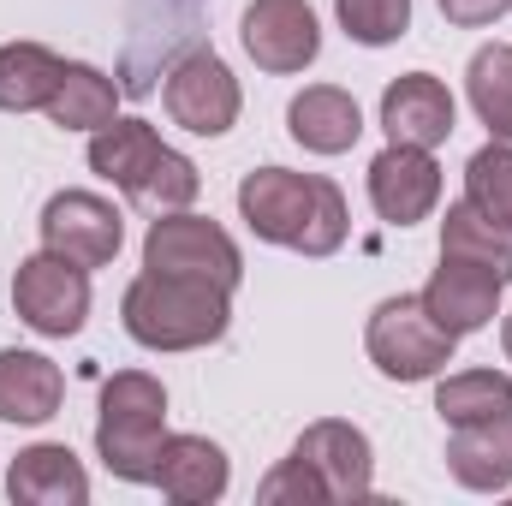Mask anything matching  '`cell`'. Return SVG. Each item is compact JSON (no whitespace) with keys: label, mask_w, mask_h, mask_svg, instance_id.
Here are the masks:
<instances>
[{"label":"cell","mask_w":512,"mask_h":506,"mask_svg":"<svg viewBox=\"0 0 512 506\" xmlns=\"http://www.w3.org/2000/svg\"><path fill=\"white\" fill-rule=\"evenodd\" d=\"M239 215L262 245H286L298 256H334L352 233L346 191L322 173L256 167L239 179Z\"/></svg>","instance_id":"cell-1"},{"label":"cell","mask_w":512,"mask_h":506,"mask_svg":"<svg viewBox=\"0 0 512 506\" xmlns=\"http://www.w3.org/2000/svg\"><path fill=\"white\" fill-rule=\"evenodd\" d=\"M120 322L143 352H203L233 322V292L191 274H155L143 268L120 298Z\"/></svg>","instance_id":"cell-2"},{"label":"cell","mask_w":512,"mask_h":506,"mask_svg":"<svg viewBox=\"0 0 512 506\" xmlns=\"http://www.w3.org/2000/svg\"><path fill=\"white\" fill-rule=\"evenodd\" d=\"M167 447V387L149 370H120L102 387V417H96V459L120 483H155Z\"/></svg>","instance_id":"cell-3"},{"label":"cell","mask_w":512,"mask_h":506,"mask_svg":"<svg viewBox=\"0 0 512 506\" xmlns=\"http://www.w3.org/2000/svg\"><path fill=\"white\" fill-rule=\"evenodd\" d=\"M453 334L423 310L417 292H399V298H382L370 310V328H364V352L370 364L382 370L387 381H429L453 364Z\"/></svg>","instance_id":"cell-4"},{"label":"cell","mask_w":512,"mask_h":506,"mask_svg":"<svg viewBox=\"0 0 512 506\" xmlns=\"http://www.w3.org/2000/svg\"><path fill=\"white\" fill-rule=\"evenodd\" d=\"M143 268L215 280L227 292L245 280V256L233 245V233L221 221H209V215H191V209H173V215L149 221V233H143Z\"/></svg>","instance_id":"cell-5"},{"label":"cell","mask_w":512,"mask_h":506,"mask_svg":"<svg viewBox=\"0 0 512 506\" xmlns=\"http://www.w3.org/2000/svg\"><path fill=\"white\" fill-rule=\"evenodd\" d=\"M12 310L42 340H72L90 322V268L66 262L60 251H36L12 274Z\"/></svg>","instance_id":"cell-6"},{"label":"cell","mask_w":512,"mask_h":506,"mask_svg":"<svg viewBox=\"0 0 512 506\" xmlns=\"http://www.w3.org/2000/svg\"><path fill=\"white\" fill-rule=\"evenodd\" d=\"M161 102H167V120L185 126L191 137H227L239 126V108H245V90L233 78V66L209 48H191L185 60H173L167 84H161Z\"/></svg>","instance_id":"cell-7"},{"label":"cell","mask_w":512,"mask_h":506,"mask_svg":"<svg viewBox=\"0 0 512 506\" xmlns=\"http://www.w3.org/2000/svg\"><path fill=\"white\" fill-rule=\"evenodd\" d=\"M126 245V221L96 191H60L42 209V251H60L78 268H108Z\"/></svg>","instance_id":"cell-8"},{"label":"cell","mask_w":512,"mask_h":506,"mask_svg":"<svg viewBox=\"0 0 512 506\" xmlns=\"http://www.w3.org/2000/svg\"><path fill=\"white\" fill-rule=\"evenodd\" d=\"M292 459H304L316 471V483L328 489V506L370 501V489H376V453H370V435L358 423H340V417L310 423L292 441Z\"/></svg>","instance_id":"cell-9"},{"label":"cell","mask_w":512,"mask_h":506,"mask_svg":"<svg viewBox=\"0 0 512 506\" xmlns=\"http://www.w3.org/2000/svg\"><path fill=\"white\" fill-rule=\"evenodd\" d=\"M239 42L262 72L292 78L322 54V24H316L310 0H251L239 18Z\"/></svg>","instance_id":"cell-10"},{"label":"cell","mask_w":512,"mask_h":506,"mask_svg":"<svg viewBox=\"0 0 512 506\" xmlns=\"http://www.w3.org/2000/svg\"><path fill=\"white\" fill-rule=\"evenodd\" d=\"M441 203V161L435 149H411V143H387L370 161V209L387 227H417L429 221Z\"/></svg>","instance_id":"cell-11"},{"label":"cell","mask_w":512,"mask_h":506,"mask_svg":"<svg viewBox=\"0 0 512 506\" xmlns=\"http://www.w3.org/2000/svg\"><path fill=\"white\" fill-rule=\"evenodd\" d=\"M501 292H507V280H501L495 268H477V262H465V256H441V268L429 274V286H423L417 298H423V310H429L453 340H465V334H483V328L501 316Z\"/></svg>","instance_id":"cell-12"},{"label":"cell","mask_w":512,"mask_h":506,"mask_svg":"<svg viewBox=\"0 0 512 506\" xmlns=\"http://www.w3.org/2000/svg\"><path fill=\"white\" fill-rule=\"evenodd\" d=\"M453 120H459V108H453L447 84H441V78H429V72H405V78H393V84L382 90V131H387V143L441 149V143L453 137Z\"/></svg>","instance_id":"cell-13"},{"label":"cell","mask_w":512,"mask_h":506,"mask_svg":"<svg viewBox=\"0 0 512 506\" xmlns=\"http://www.w3.org/2000/svg\"><path fill=\"white\" fill-rule=\"evenodd\" d=\"M6 495L18 506H84L90 501V471L66 441H36L6 465Z\"/></svg>","instance_id":"cell-14"},{"label":"cell","mask_w":512,"mask_h":506,"mask_svg":"<svg viewBox=\"0 0 512 506\" xmlns=\"http://www.w3.org/2000/svg\"><path fill=\"white\" fill-rule=\"evenodd\" d=\"M227 483H233V465H227V453H221L209 435H167L161 465H155V489L173 506L221 501Z\"/></svg>","instance_id":"cell-15"},{"label":"cell","mask_w":512,"mask_h":506,"mask_svg":"<svg viewBox=\"0 0 512 506\" xmlns=\"http://www.w3.org/2000/svg\"><path fill=\"white\" fill-rule=\"evenodd\" d=\"M447 471L471 495H507L512 489V417L453 429L447 435Z\"/></svg>","instance_id":"cell-16"},{"label":"cell","mask_w":512,"mask_h":506,"mask_svg":"<svg viewBox=\"0 0 512 506\" xmlns=\"http://www.w3.org/2000/svg\"><path fill=\"white\" fill-rule=\"evenodd\" d=\"M286 131H292V143H304L310 155H346V149L364 137V114H358V102H352L340 84H310V90L292 96Z\"/></svg>","instance_id":"cell-17"},{"label":"cell","mask_w":512,"mask_h":506,"mask_svg":"<svg viewBox=\"0 0 512 506\" xmlns=\"http://www.w3.org/2000/svg\"><path fill=\"white\" fill-rule=\"evenodd\" d=\"M66 405V376L54 358L6 346L0 352V423H48Z\"/></svg>","instance_id":"cell-18"},{"label":"cell","mask_w":512,"mask_h":506,"mask_svg":"<svg viewBox=\"0 0 512 506\" xmlns=\"http://www.w3.org/2000/svg\"><path fill=\"white\" fill-rule=\"evenodd\" d=\"M161 149L167 143H161V131L149 120H108L102 131H90V173L108 179L114 191H126L137 203V191H143L149 167L161 161Z\"/></svg>","instance_id":"cell-19"},{"label":"cell","mask_w":512,"mask_h":506,"mask_svg":"<svg viewBox=\"0 0 512 506\" xmlns=\"http://www.w3.org/2000/svg\"><path fill=\"white\" fill-rule=\"evenodd\" d=\"M66 60L42 42H6L0 48V114H36L54 102Z\"/></svg>","instance_id":"cell-20"},{"label":"cell","mask_w":512,"mask_h":506,"mask_svg":"<svg viewBox=\"0 0 512 506\" xmlns=\"http://www.w3.org/2000/svg\"><path fill=\"white\" fill-rule=\"evenodd\" d=\"M42 114L60 131H102L108 120H120V90H114V78H102L96 66L66 60L60 90H54V102H48Z\"/></svg>","instance_id":"cell-21"},{"label":"cell","mask_w":512,"mask_h":506,"mask_svg":"<svg viewBox=\"0 0 512 506\" xmlns=\"http://www.w3.org/2000/svg\"><path fill=\"white\" fill-rule=\"evenodd\" d=\"M441 256H465L477 268H495L501 280H512V227L483 215L471 197H459L441 221Z\"/></svg>","instance_id":"cell-22"},{"label":"cell","mask_w":512,"mask_h":506,"mask_svg":"<svg viewBox=\"0 0 512 506\" xmlns=\"http://www.w3.org/2000/svg\"><path fill=\"white\" fill-rule=\"evenodd\" d=\"M435 411H441L447 429L512 417V376L507 370H459V376H441V387H435Z\"/></svg>","instance_id":"cell-23"},{"label":"cell","mask_w":512,"mask_h":506,"mask_svg":"<svg viewBox=\"0 0 512 506\" xmlns=\"http://www.w3.org/2000/svg\"><path fill=\"white\" fill-rule=\"evenodd\" d=\"M465 96L489 137H512V42H489L465 66Z\"/></svg>","instance_id":"cell-24"},{"label":"cell","mask_w":512,"mask_h":506,"mask_svg":"<svg viewBox=\"0 0 512 506\" xmlns=\"http://www.w3.org/2000/svg\"><path fill=\"white\" fill-rule=\"evenodd\" d=\"M465 197H471L483 215H495V221L512 227V137H489V143L465 161Z\"/></svg>","instance_id":"cell-25"},{"label":"cell","mask_w":512,"mask_h":506,"mask_svg":"<svg viewBox=\"0 0 512 506\" xmlns=\"http://www.w3.org/2000/svg\"><path fill=\"white\" fill-rule=\"evenodd\" d=\"M197 191H203L197 161H191V155H179V149H161V161L149 167V179H143L137 203H143V209H155V215H173V209H191V203H197Z\"/></svg>","instance_id":"cell-26"},{"label":"cell","mask_w":512,"mask_h":506,"mask_svg":"<svg viewBox=\"0 0 512 506\" xmlns=\"http://www.w3.org/2000/svg\"><path fill=\"white\" fill-rule=\"evenodd\" d=\"M340 30L364 48H387L411 30V0H334Z\"/></svg>","instance_id":"cell-27"},{"label":"cell","mask_w":512,"mask_h":506,"mask_svg":"<svg viewBox=\"0 0 512 506\" xmlns=\"http://www.w3.org/2000/svg\"><path fill=\"white\" fill-rule=\"evenodd\" d=\"M256 501L262 506H322L328 501V489H322V483H316V471H310V465H304V459H280V465H274V471H268V477H262V489H256Z\"/></svg>","instance_id":"cell-28"},{"label":"cell","mask_w":512,"mask_h":506,"mask_svg":"<svg viewBox=\"0 0 512 506\" xmlns=\"http://www.w3.org/2000/svg\"><path fill=\"white\" fill-rule=\"evenodd\" d=\"M435 6H441V18L459 24V30H483V24H495V18L512 12V0H435Z\"/></svg>","instance_id":"cell-29"},{"label":"cell","mask_w":512,"mask_h":506,"mask_svg":"<svg viewBox=\"0 0 512 506\" xmlns=\"http://www.w3.org/2000/svg\"><path fill=\"white\" fill-rule=\"evenodd\" d=\"M501 352H507V364H512V316L501 322Z\"/></svg>","instance_id":"cell-30"}]
</instances>
